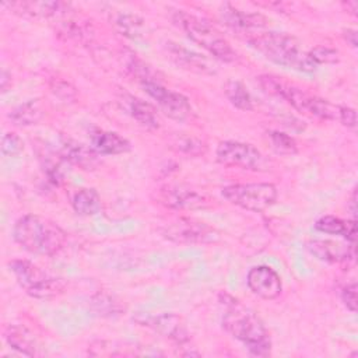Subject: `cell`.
Listing matches in <instances>:
<instances>
[{"label": "cell", "mask_w": 358, "mask_h": 358, "mask_svg": "<svg viewBox=\"0 0 358 358\" xmlns=\"http://www.w3.org/2000/svg\"><path fill=\"white\" fill-rule=\"evenodd\" d=\"M42 116H43V112L36 99H29L27 102L20 103L8 115L10 120L17 126L36 124L42 119Z\"/></svg>", "instance_id": "24"}, {"label": "cell", "mask_w": 358, "mask_h": 358, "mask_svg": "<svg viewBox=\"0 0 358 358\" xmlns=\"http://www.w3.org/2000/svg\"><path fill=\"white\" fill-rule=\"evenodd\" d=\"M164 238L178 243H213L220 241V232L196 220L179 218L162 228Z\"/></svg>", "instance_id": "10"}, {"label": "cell", "mask_w": 358, "mask_h": 358, "mask_svg": "<svg viewBox=\"0 0 358 358\" xmlns=\"http://www.w3.org/2000/svg\"><path fill=\"white\" fill-rule=\"evenodd\" d=\"M220 18L228 28L243 34H259L268 25V20L263 14L243 11L228 3L221 6Z\"/></svg>", "instance_id": "15"}, {"label": "cell", "mask_w": 358, "mask_h": 358, "mask_svg": "<svg viewBox=\"0 0 358 358\" xmlns=\"http://www.w3.org/2000/svg\"><path fill=\"white\" fill-rule=\"evenodd\" d=\"M14 241L27 252L41 256H55L67 242V234L49 218L25 214L13 227Z\"/></svg>", "instance_id": "1"}, {"label": "cell", "mask_w": 358, "mask_h": 358, "mask_svg": "<svg viewBox=\"0 0 358 358\" xmlns=\"http://www.w3.org/2000/svg\"><path fill=\"white\" fill-rule=\"evenodd\" d=\"M94 305L96 306V312H101L99 315H106V316H112L115 313H119L122 309L119 306V302H113V299H110L109 296H102L99 295L96 301H94Z\"/></svg>", "instance_id": "31"}, {"label": "cell", "mask_w": 358, "mask_h": 358, "mask_svg": "<svg viewBox=\"0 0 358 358\" xmlns=\"http://www.w3.org/2000/svg\"><path fill=\"white\" fill-rule=\"evenodd\" d=\"M309 57L313 60V63L316 66L319 64H334L340 60V53L338 50L329 48V46H316L313 49H310L309 52Z\"/></svg>", "instance_id": "28"}, {"label": "cell", "mask_w": 358, "mask_h": 358, "mask_svg": "<svg viewBox=\"0 0 358 358\" xmlns=\"http://www.w3.org/2000/svg\"><path fill=\"white\" fill-rule=\"evenodd\" d=\"M4 338L8 343V345L18 351L20 354L28 355V357H36L41 355V347L38 345L35 337L24 327L10 324L4 330Z\"/></svg>", "instance_id": "21"}, {"label": "cell", "mask_w": 358, "mask_h": 358, "mask_svg": "<svg viewBox=\"0 0 358 358\" xmlns=\"http://www.w3.org/2000/svg\"><path fill=\"white\" fill-rule=\"evenodd\" d=\"M215 157L217 161L225 166L249 171L262 169L264 165L263 154L255 145L242 141H221L215 150Z\"/></svg>", "instance_id": "9"}, {"label": "cell", "mask_w": 358, "mask_h": 358, "mask_svg": "<svg viewBox=\"0 0 358 358\" xmlns=\"http://www.w3.org/2000/svg\"><path fill=\"white\" fill-rule=\"evenodd\" d=\"M178 150L187 154V155H200L206 151V145L203 141L194 138V137H183L176 141Z\"/></svg>", "instance_id": "30"}, {"label": "cell", "mask_w": 358, "mask_h": 358, "mask_svg": "<svg viewBox=\"0 0 358 358\" xmlns=\"http://www.w3.org/2000/svg\"><path fill=\"white\" fill-rule=\"evenodd\" d=\"M224 92L228 101L241 110H250L253 108V101L249 91L241 81L228 80L224 85Z\"/></svg>", "instance_id": "25"}, {"label": "cell", "mask_w": 358, "mask_h": 358, "mask_svg": "<svg viewBox=\"0 0 358 358\" xmlns=\"http://www.w3.org/2000/svg\"><path fill=\"white\" fill-rule=\"evenodd\" d=\"M10 270L20 287L24 288L28 295L38 299L55 298L66 288L63 278L50 275L29 260L15 259L10 262Z\"/></svg>", "instance_id": "7"}, {"label": "cell", "mask_w": 358, "mask_h": 358, "mask_svg": "<svg viewBox=\"0 0 358 358\" xmlns=\"http://www.w3.org/2000/svg\"><path fill=\"white\" fill-rule=\"evenodd\" d=\"M268 138H270L271 147L278 154L294 155L298 151L295 140L289 134H287V133L271 130V131H268Z\"/></svg>", "instance_id": "27"}, {"label": "cell", "mask_w": 358, "mask_h": 358, "mask_svg": "<svg viewBox=\"0 0 358 358\" xmlns=\"http://www.w3.org/2000/svg\"><path fill=\"white\" fill-rule=\"evenodd\" d=\"M157 200L159 204L172 210H201L210 206V200L206 194L183 185L161 187Z\"/></svg>", "instance_id": "12"}, {"label": "cell", "mask_w": 358, "mask_h": 358, "mask_svg": "<svg viewBox=\"0 0 358 358\" xmlns=\"http://www.w3.org/2000/svg\"><path fill=\"white\" fill-rule=\"evenodd\" d=\"M246 284L249 289L267 301L278 298L282 292V281L278 273L268 266H256L248 271Z\"/></svg>", "instance_id": "14"}, {"label": "cell", "mask_w": 358, "mask_h": 358, "mask_svg": "<svg viewBox=\"0 0 358 358\" xmlns=\"http://www.w3.org/2000/svg\"><path fill=\"white\" fill-rule=\"evenodd\" d=\"M315 228L320 232L324 234H330V235H340L343 238H345L347 241H350L351 243L355 242V236H357V222L355 220H341L338 217L334 215H323L320 217L316 224Z\"/></svg>", "instance_id": "22"}, {"label": "cell", "mask_w": 358, "mask_h": 358, "mask_svg": "<svg viewBox=\"0 0 358 358\" xmlns=\"http://www.w3.org/2000/svg\"><path fill=\"white\" fill-rule=\"evenodd\" d=\"M341 301L348 310L357 312V282L352 281L347 284L341 291Z\"/></svg>", "instance_id": "32"}, {"label": "cell", "mask_w": 358, "mask_h": 358, "mask_svg": "<svg viewBox=\"0 0 358 358\" xmlns=\"http://www.w3.org/2000/svg\"><path fill=\"white\" fill-rule=\"evenodd\" d=\"M344 6L347 7V11L351 13L352 15H357V10H358V3L355 0H351V1H347L344 3Z\"/></svg>", "instance_id": "37"}, {"label": "cell", "mask_w": 358, "mask_h": 358, "mask_svg": "<svg viewBox=\"0 0 358 358\" xmlns=\"http://www.w3.org/2000/svg\"><path fill=\"white\" fill-rule=\"evenodd\" d=\"M60 158L83 169H92L98 164V152L81 143L67 140L62 144Z\"/></svg>", "instance_id": "20"}, {"label": "cell", "mask_w": 358, "mask_h": 358, "mask_svg": "<svg viewBox=\"0 0 358 358\" xmlns=\"http://www.w3.org/2000/svg\"><path fill=\"white\" fill-rule=\"evenodd\" d=\"M24 150L21 137L13 131H7L1 137V154L4 157H17Z\"/></svg>", "instance_id": "29"}, {"label": "cell", "mask_w": 358, "mask_h": 358, "mask_svg": "<svg viewBox=\"0 0 358 358\" xmlns=\"http://www.w3.org/2000/svg\"><path fill=\"white\" fill-rule=\"evenodd\" d=\"M172 20L190 41L200 45L215 59L225 63L236 60V52L234 50L231 43L207 20L200 18L194 14H189L183 10L175 11Z\"/></svg>", "instance_id": "5"}, {"label": "cell", "mask_w": 358, "mask_h": 358, "mask_svg": "<svg viewBox=\"0 0 358 358\" xmlns=\"http://www.w3.org/2000/svg\"><path fill=\"white\" fill-rule=\"evenodd\" d=\"M138 324L157 331L158 334L169 338L171 341L183 345L189 341V331L180 316L172 312L161 313H137L133 317Z\"/></svg>", "instance_id": "11"}, {"label": "cell", "mask_w": 358, "mask_h": 358, "mask_svg": "<svg viewBox=\"0 0 358 358\" xmlns=\"http://www.w3.org/2000/svg\"><path fill=\"white\" fill-rule=\"evenodd\" d=\"M71 206L74 211L80 215H95L101 211V197L99 193L92 187H84L74 193Z\"/></svg>", "instance_id": "23"}, {"label": "cell", "mask_w": 358, "mask_h": 358, "mask_svg": "<svg viewBox=\"0 0 358 358\" xmlns=\"http://www.w3.org/2000/svg\"><path fill=\"white\" fill-rule=\"evenodd\" d=\"M343 36H344V39H345L352 48H357L358 41H357V31H355V29H344Z\"/></svg>", "instance_id": "36"}, {"label": "cell", "mask_w": 358, "mask_h": 358, "mask_svg": "<svg viewBox=\"0 0 358 358\" xmlns=\"http://www.w3.org/2000/svg\"><path fill=\"white\" fill-rule=\"evenodd\" d=\"M221 194L231 204L243 210L260 213L271 207L277 200V187L271 183H236L225 186Z\"/></svg>", "instance_id": "8"}, {"label": "cell", "mask_w": 358, "mask_h": 358, "mask_svg": "<svg viewBox=\"0 0 358 358\" xmlns=\"http://www.w3.org/2000/svg\"><path fill=\"white\" fill-rule=\"evenodd\" d=\"M306 249L319 260L327 263H343L354 259V243H340L330 239H312Z\"/></svg>", "instance_id": "16"}, {"label": "cell", "mask_w": 358, "mask_h": 358, "mask_svg": "<svg viewBox=\"0 0 358 358\" xmlns=\"http://www.w3.org/2000/svg\"><path fill=\"white\" fill-rule=\"evenodd\" d=\"M123 106L126 112L143 127L148 130H154L159 127L161 120L157 109L151 103L145 102L144 99L133 95H124Z\"/></svg>", "instance_id": "18"}, {"label": "cell", "mask_w": 358, "mask_h": 358, "mask_svg": "<svg viewBox=\"0 0 358 358\" xmlns=\"http://www.w3.org/2000/svg\"><path fill=\"white\" fill-rule=\"evenodd\" d=\"M0 85H1V92H7L8 88L11 87V74L3 69L1 71V78H0Z\"/></svg>", "instance_id": "35"}, {"label": "cell", "mask_w": 358, "mask_h": 358, "mask_svg": "<svg viewBox=\"0 0 358 358\" xmlns=\"http://www.w3.org/2000/svg\"><path fill=\"white\" fill-rule=\"evenodd\" d=\"M115 25L122 35L130 39H140L145 34V24L143 18L134 14H119L115 20Z\"/></svg>", "instance_id": "26"}, {"label": "cell", "mask_w": 358, "mask_h": 358, "mask_svg": "<svg viewBox=\"0 0 358 358\" xmlns=\"http://www.w3.org/2000/svg\"><path fill=\"white\" fill-rule=\"evenodd\" d=\"M337 120L343 126H345L347 129L355 131V129H357V112H355V109L340 105V112H338V119Z\"/></svg>", "instance_id": "33"}, {"label": "cell", "mask_w": 358, "mask_h": 358, "mask_svg": "<svg viewBox=\"0 0 358 358\" xmlns=\"http://www.w3.org/2000/svg\"><path fill=\"white\" fill-rule=\"evenodd\" d=\"M222 327L234 338L241 341L255 357H267L271 352V340L262 319L249 308L229 298L225 302Z\"/></svg>", "instance_id": "3"}, {"label": "cell", "mask_w": 358, "mask_h": 358, "mask_svg": "<svg viewBox=\"0 0 358 358\" xmlns=\"http://www.w3.org/2000/svg\"><path fill=\"white\" fill-rule=\"evenodd\" d=\"M3 7H10V10L21 15L35 18H50L66 15L69 13L70 4L63 1H18L3 3Z\"/></svg>", "instance_id": "17"}, {"label": "cell", "mask_w": 358, "mask_h": 358, "mask_svg": "<svg viewBox=\"0 0 358 358\" xmlns=\"http://www.w3.org/2000/svg\"><path fill=\"white\" fill-rule=\"evenodd\" d=\"M248 42L257 53L281 67L301 73H313L317 69L301 42L285 32H259L249 36Z\"/></svg>", "instance_id": "2"}, {"label": "cell", "mask_w": 358, "mask_h": 358, "mask_svg": "<svg viewBox=\"0 0 358 358\" xmlns=\"http://www.w3.org/2000/svg\"><path fill=\"white\" fill-rule=\"evenodd\" d=\"M129 70L168 117L178 122H183L190 117L193 110L189 99L183 94L172 91L161 84L143 62L131 59L129 63Z\"/></svg>", "instance_id": "6"}, {"label": "cell", "mask_w": 358, "mask_h": 358, "mask_svg": "<svg viewBox=\"0 0 358 358\" xmlns=\"http://www.w3.org/2000/svg\"><path fill=\"white\" fill-rule=\"evenodd\" d=\"M257 81L263 88V91L287 101L294 109H296L303 115L317 117L322 120L338 119L340 105H334L327 99L313 95L295 85H289L274 76L263 74L257 77Z\"/></svg>", "instance_id": "4"}, {"label": "cell", "mask_w": 358, "mask_h": 358, "mask_svg": "<svg viewBox=\"0 0 358 358\" xmlns=\"http://www.w3.org/2000/svg\"><path fill=\"white\" fill-rule=\"evenodd\" d=\"M91 144L101 155H119L130 151V143L115 131L95 130L91 134Z\"/></svg>", "instance_id": "19"}, {"label": "cell", "mask_w": 358, "mask_h": 358, "mask_svg": "<svg viewBox=\"0 0 358 358\" xmlns=\"http://www.w3.org/2000/svg\"><path fill=\"white\" fill-rule=\"evenodd\" d=\"M165 50L169 56V59L180 69L196 73V74H203V76H211L217 73L215 64L203 56L201 53H197L196 50H192L189 48H185L179 43L175 42H166Z\"/></svg>", "instance_id": "13"}, {"label": "cell", "mask_w": 358, "mask_h": 358, "mask_svg": "<svg viewBox=\"0 0 358 358\" xmlns=\"http://www.w3.org/2000/svg\"><path fill=\"white\" fill-rule=\"evenodd\" d=\"M52 91L55 92V95H57L59 98H62L63 101H67V99H73L76 96V92H74V88L66 83V81H59V83H55V87H52Z\"/></svg>", "instance_id": "34"}]
</instances>
